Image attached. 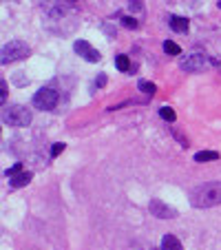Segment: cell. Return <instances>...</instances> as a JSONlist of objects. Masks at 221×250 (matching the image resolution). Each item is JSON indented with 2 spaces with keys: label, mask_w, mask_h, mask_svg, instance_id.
I'll return each instance as SVG.
<instances>
[{
  "label": "cell",
  "mask_w": 221,
  "mask_h": 250,
  "mask_svg": "<svg viewBox=\"0 0 221 250\" xmlns=\"http://www.w3.org/2000/svg\"><path fill=\"white\" fill-rule=\"evenodd\" d=\"M22 170V164H14L9 170H7V177H11V175H16V173H20Z\"/></svg>",
  "instance_id": "cell-20"
},
{
  "label": "cell",
  "mask_w": 221,
  "mask_h": 250,
  "mask_svg": "<svg viewBox=\"0 0 221 250\" xmlns=\"http://www.w3.org/2000/svg\"><path fill=\"white\" fill-rule=\"evenodd\" d=\"M122 24H124V27H128V29H137V27H140V22H137L135 18H131V16H124Z\"/></svg>",
  "instance_id": "cell-17"
},
{
  "label": "cell",
  "mask_w": 221,
  "mask_h": 250,
  "mask_svg": "<svg viewBox=\"0 0 221 250\" xmlns=\"http://www.w3.org/2000/svg\"><path fill=\"white\" fill-rule=\"evenodd\" d=\"M160 115L166 120V122H175V111L170 106H161L160 109Z\"/></svg>",
  "instance_id": "cell-16"
},
{
  "label": "cell",
  "mask_w": 221,
  "mask_h": 250,
  "mask_svg": "<svg viewBox=\"0 0 221 250\" xmlns=\"http://www.w3.org/2000/svg\"><path fill=\"white\" fill-rule=\"evenodd\" d=\"M73 49H76V53H80V56L89 62H100V58H102L98 49H93L86 40H78V42L73 44Z\"/></svg>",
  "instance_id": "cell-7"
},
{
  "label": "cell",
  "mask_w": 221,
  "mask_h": 250,
  "mask_svg": "<svg viewBox=\"0 0 221 250\" xmlns=\"http://www.w3.org/2000/svg\"><path fill=\"white\" fill-rule=\"evenodd\" d=\"M168 22H170V27H173V31H177V33L188 31V20L181 18V16H170Z\"/></svg>",
  "instance_id": "cell-9"
},
{
  "label": "cell",
  "mask_w": 221,
  "mask_h": 250,
  "mask_svg": "<svg viewBox=\"0 0 221 250\" xmlns=\"http://www.w3.org/2000/svg\"><path fill=\"white\" fill-rule=\"evenodd\" d=\"M31 53L27 42L22 40H11L7 42L5 47L0 49V64H11V62H18V60H24V58Z\"/></svg>",
  "instance_id": "cell-3"
},
{
  "label": "cell",
  "mask_w": 221,
  "mask_h": 250,
  "mask_svg": "<svg viewBox=\"0 0 221 250\" xmlns=\"http://www.w3.org/2000/svg\"><path fill=\"white\" fill-rule=\"evenodd\" d=\"M153 250H160V248H153Z\"/></svg>",
  "instance_id": "cell-23"
},
{
  "label": "cell",
  "mask_w": 221,
  "mask_h": 250,
  "mask_svg": "<svg viewBox=\"0 0 221 250\" xmlns=\"http://www.w3.org/2000/svg\"><path fill=\"white\" fill-rule=\"evenodd\" d=\"M95 84H98V86H104V84H106V78H104V76H100L98 80H95Z\"/></svg>",
  "instance_id": "cell-21"
},
{
  "label": "cell",
  "mask_w": 221,
  "mask_h": 250,
  "mask_svg": "<svg viewBox=\"0 0 221 250\" xmlns=\"http://www.w3.org/2000/svg\"><path fill=\"white\" fill-rule=\"evenodd\" d=\"M62 151H64V144H62V142H58V144H53V148H51V157H58Z\"/></svg>",
  "instance_id": "cell-19"
},
{
  "label": "cell",
  "mask_w": 221,
  "mask_h": 250,
  "mask_svg": "<svg viewBox=\"0 0 221 250\" xmlns=\"http://www.w3.org/2000/svg\"><path fill=\"white\" fill-rule=\"evenodd\" d=\"M0 135H2V126H0Z\"/></svg>",
  "instance_id": "cell-22"
},
{
  "label": "cell",
  "mask_w": 221,
  "mask_h": 250,
  "mask_svg": "<svg viewBox=\"0 0 221 250\" xmlns=\"http://www.w3.org/2000/svg\"><path fill=\"white\" fill-rule=\"evenodd\" d=\"M58 100H60V95H58L56 89H51V86H42L40 91H36V95H33V106L40 111H53L56 109Z\"/></svg>",
  "instance_id": "cell-4"
},
{
  "label": "cell",
  "mask_w": 221,
  "mask_h": 250,
  "mask_svg": "<svg viewBox=\"0 0 221 250\" xmlns=\"http://www.w3.org/2000/svg\"><path fill=\"white\" fill-rule=\"evenodd\" d=\"M128 9L131 11H141L144 5H141V0H128Z\"/></svg>",
  "instance_id": "cell-18"
},
{
  "label": "cell",
  "mask_w": 221,
  "mask_h": 250,
  "mask_svg": "<svg viewBox=\"0 0 221 250\" xmlns=\"http://www.w3.org/2000/svg\"><path fill=\"white\" fill-rule=\"evenodd\" d=\"M115 66H118L120 71H128V69H131V60H128V56H124V53L115 56Z\"/></svg>",
  "instance_id": "cell-12"
},
{
  "label": "cell",
  "mask_w": 221,
  "mask_h": 250,
  "mask_svg": "<svg viewBox=\"0 0 221 250\" xmlns=\"http://www.w3.org/2000/svg\"><path fill=\"white\" fill-rule=\"evenodd\" d=\"M31 180H33V173H29V170H20V173H16V175L9 177V186L11 188H22V186H27Z\"/></svg>",
  "instance_id": "cell-8"
},
{
  "label": "cell",
  "mask_w": 221,
  "mask_h": 250,
  "mask_svg": "<svg viewBox=\"0 0 221 250\" xmlns=\"http://www.w3.org/2000/svg\"><path fill=\"white\" fill-rule=\"evenodd\" d=\"M137 86H140V91L141 93H146V95H153L157 91V86L153 84V82H148V80H140V84Z\"/></svg>",
  "instance_id": "cell-13"
},
{
  "label": "cell",
  "mask_w": 221,
  "mask_h": 250,
  "mask_svg": "<svg viewBox=\"0 0 221 250\" xmlns=\"http://www.w3.org/2000/svg\"><path fill=\"white\" fill-rule=\"evenodd\" d=\"M190 204L195 208H212L221 204V182H206L190 190Z\"/></svg>",
  "instance_id": "cell-1"
},
{
  "label": "cell",
  "mask_w": 221,
  "mask_h": 250,
  "mask_svg": "<svg viewBox=\"0 0 221 250\" xmlns=\"http://www.w3.org/2000/svg\"><path fill=\"white\" fill-rule=\"evenodd\" d=\"M160 250H183V248H181V241H179L175 235H164Z\"/></svg>",
  "instance_id": "cell-10"
},
{
  "label": "cell",
  "mask_w": 221,
  "mask_h": 250,
  "mask_svg": "<svg viewBox=\"0 0 221 250\" xmlns=\"http://www.w3.org/2000/svg\"><path fill=\"white\" fill-rule=\"evenodd\" d=\"M148 208H151V212L155 215V217H160V219H175L177 217V210L170 208L168 204H164L161 199H151Z\"/></svg>",
  "instance_id": "cell-5"
},
{
  "label": "cell",
  "mask_w": 221,
  "mask_h": 250,
  "mask_svg": "<svg viewBox=\"0 0 221 250\" xmlns=\"http://www.w3.org/2000/svg\"><path fill=\"white\" fill-rule=\"evenodd\" d=\"M164 51L168 53V56H179V53H181V49H179V44H175V42H170V40H166V42H164Z\"/></svg>",
  "instance_id": "cell-14"
},
{
  "label": "cell",
  "mask_w": 221,
  "mask_h": 250,
  "mask_svg": "<svg viewBox=\"0 0 221 250\" xmlns=\"http://www.w3.org/2000/svg\"><path fill=\"white\" fill-rule=\"evenodd\" d=\"M0 118H2L5 124H9V126L22 128L31 124V111L27 106H22V104H14V106H7V109L0 111Z\"/></svg>",
  "instance_id": "cell-2"
},
{
  "label": "cell",
  "mask_w": 221,
  "mask_h": 250,
  "mask_svg": "<svg viewBox=\"0 0 221 250\" xmlns=\"http://www.w3.org/2000/svg\"><path fill=\"white\" fill-rule=\"evenodd\" d=\"M181 66L183 71H188V73H197V71L206 69V56H201V53H193V56H188L186 60H181Z\"/></svg>",
  "instance_id": "cell-6"
},
{
  "label": "cell",
  "mask_w": 221,
  "mask_h": 250,
  "mask_svg": "<svg viewBox=\"0 0 221 250\" xmlns=\"http://www.w3.org/2000/svg\"><path fill=\"white\" fill-rule=\"evenodd\" d=\"M7 98H9V86H7V82L0 78V106L7 102Z\"/></svg>",
  "instance_id": "cell-15"
},
{
  "label": "cell",
  "mask_w": 221,
  "mask_h": 250,
  "mask_svg": "<svg viewBox=\"0 0 221 250\" xmlns=\"http://www.w3.org/2000/svg\"><path fill=\"white\" fill-rule=\"evenodd\" d=\"M215 160H219V153L217 151H199L195 155V162H215Z\"/></svg>",
  "instance_id": "cell-11"
}]
</instances>
